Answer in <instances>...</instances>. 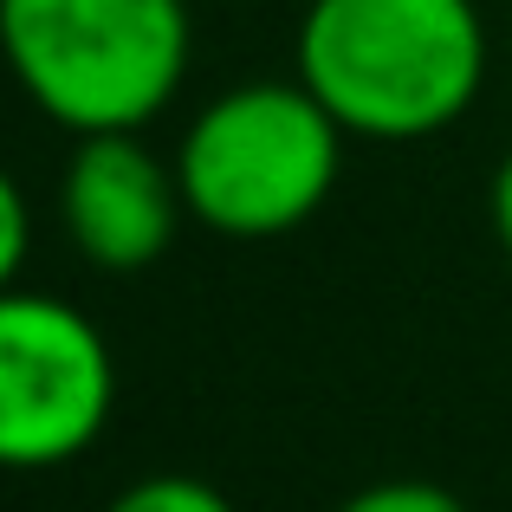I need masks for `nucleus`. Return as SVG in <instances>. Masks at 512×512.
<instances>
[{
	"mask_svg": "<svg viewBox=\"0 0 512 512\" xmlns=\"http://www.w3.org/2000/svg\"><path fill=\"white\" fill-rule=\"evenodd\" d=\"M292 78L344 137L422 143L461 124L487 85V20L474 0H312Z\"/></svg>",
	"mask_w": 512,
	"mask_h": 512,
	"instance_id": "nucleus-1",
	"label": "nucleus"
},
{
	"mask_svg": "<svg viewBox=\"0 0 512 512\" xmlns=\"http://www.w3.org/2000/svg\"><path fill=\"white\" fill-rule=\"evenodd\" d=\"M0 59L39 117L117 137L175 104L195 20L188 0H0Z\"/></svg>",
	"mask_w": 512,
	"mask_h": 512,
	"instance_id": "nucleus-2",
	"label": "nucleus"
},
{
	"mask_svg": "<svg viewBox=\"0 0 512 512\" xmlns=\"http://www.w3.org/2000/svg\"><path fill=\"white\" fill-rule=\"evenodd\" d=\"M344 124L299 78H247L195 111L175 143L182 208L227 240H273L331 201Z\"/></svg>",
	"mask_w": 512,
	"mask_h": 512,
	"instance_id": "nucleus-3",
	"label": "nucleus"
},
{
	"mask_svg": "<svg viewBox=\"0 0 512 512\" xmlns=\"http://www.w3.org/2000/svg\"><path fill=\"white\" fill-rule=\"evenodd\" d=\"M117 357L78 305L0 292V474L65 467L111 428Z\"/></svg>",
	"mask_w": 512,
	"mask_h": 512,
	"instance_id": "nucleus-4",
	"label": "nucleus"
},
{
	"mask_svg": "<svg viewBox=\"0 0 512 512\" xmlns=\"http://www.w3.org/2000/svg\"><path fill=\"white\" fill-rule=\"evenodd\" d=\"M59 214L72 247L98 273H143L175 247L188 208L175 163L143 143V130H117V137H78L59 182Z\"/></svg>",
	"mask_w": 512,
	"mask_h": 512,
	"instance_id": "nucleus-5",
	"label": "nucleus"
},
{
	"mask_svg": "<svg viewBox=\"0 0 512 512\" xmlns=\"http://www.w3.org/2000/svg\"><path fill=\"white\" fill-rule=\"evenodd\" d=\"M104 512H234V500L195 474H150L137 487H124Z\"/></svg>",
	"mask_w": 512,
	"mask_h": 512,
	"instance_id": "nucleus-6",
	"label": "nucleus"
},
{
	"mask_svg": "<svg viewBox=\"0 0 512 512\" xmlns=\"http://www.w3.org/2000/svg\"><path fill=\"white\" fill-rule=\"evenodd\" d=\"M338 512H474V506H461L448 487H435V480H383V487L350 493Z\"/></svg>",
	"mask_w": 512,
	"mask_h": 512,
	"instance_id": "nucleus-7",
	"label": "nucleus"
},
{
	"mask_svg": "<svg viewBox=\"0 0 512 512\" xmlns=\"http://www.w3.org/2000/svg\"><path fill=\"white\" fill-rule=\"evenodd\" d=\"M26 253H33V208H26L20 182H13V175L0 169V292L20 286Z\"/></svg>",
	"mask_w": 512,
	"mask_h": 512,
	"instance_id": "nucleus-8",
	"label": "nucleus"
},
{
	"mask_svg": "<svg viewBox=\"0 0 512 512\" xmlns=\"http://www.w3.org/2000/svg\"><path fill=\"white\" fill-rule=\"evenodd\" d=\"M493 234H500V247L512 260V150H506V163L493 169Z\"/></svg>",
	"mask_w": 512,
	"mask_h": 512,
	"instance_id": "nucleus-9",
	"label": "nucleus"
}]
</instances>
